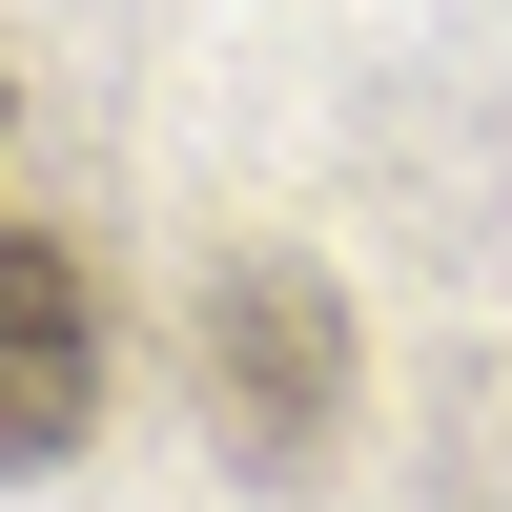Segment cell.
<instances>
[{"label": "cell", "instance_id": "cell-1", "mask_svg": "<svg viewBox=\"0 0 512 512\" xmlns=\"http://www.w3.org/2000/svg\"><path fill=\"white\" fill-rule=\"evenodd\" d=\"M205 431L246 472H328V431H349V308H328L308 246L205 267Z\"/></svg>", "mask_w": 512, "mask_h": 512}, {"label": "cell", "instance_id": "cell-2", "mask_svg": "<svg viewBox=\"0 0 512 512\" xmlns=\"http://www.w3.org/2000/svg\"><path fill=\"white\" fill-rule=\"evenodd\" d=\"M82 410H103V308L41 226H0V472L82 451Z\"/></svg>", "mask_w": 512, "mask_h": 512}]
</instances>
